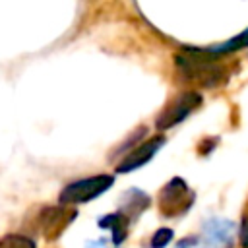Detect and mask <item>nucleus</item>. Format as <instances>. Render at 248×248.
Here are the masks:
<instances>
[{
	"mask_svg": "<svg viewBox=\"0 0 248 248\" xmlns=\"http://www.w3.org/2000/svg\"><path fill=\"white\" fill-rule=\"evenodd\" d=\"M176 66L184 78L203 85H215L223 78V68L217 66V62H213L211 54H207L205 50H188L184 54H178Z\"/></svg>",
	"mask_w": 248,
	"mask_h": 248,
	"instance_id": "f257e3e1",
	"label": "nucleus"
},
{
	"mask_svg": "<svg viewBox=\"0 0 248 248\" xmlns=\"http://www.w3.org/2000/svg\"><path fill=\"white\" fill-rule=\"evenodd\" d=\"M114 178L108 174H97V176H89V178H81L76 180L72 184H68L58 200L62 205H74V203H85L97 196H101L103 192H107L112 186Z\"/></svg>",
	"mask_w": 248,
	"mask_h": 248,
	"instance_id": "f03ea898",
	"label": "nucleus"
},
{
	"mask_svg": "<svg viewBox=\"0 0 248 248\" xmlns=\"http://www.w3.org/2000/svg\"><path fill=\"white\" fill-rule=\"evenodd\" d=\"M192 200H194V196H192L188 184L182 178H172L161 190L157 202H159V209L163 215L176 217V215H182L192 205Z\"/></svg>",
	"mask_w": 248,
	"mask_h": 248,
	"instance_id": "7ed1b4c3",
	"label": "nucleus"
},
{
	"mask_svg": "<svg viewBox=\"0 0 248 248\" xmlns=\"http://www.w3.org/2000/svg\"><path fill=\"white\" fill-rule=\"evenodd\" d=\"M200 105H202V95H200V93H194V91L182 93V95L176 97V99L163 110V114L157 118V128L167 130V128L176 126V124L182 122L188 114H192Z\"/></svg>",
	"mask_w": 248,
	"mask_h": 248,
	"instance_id": "20e7f679",
	"label": "nucleus"
},
{
	"mask_svg": "<svg viewBox=\"0 0 248 248\" xmlns=\"http://www.w3.org/2000/svg\"><path fill=\"white\" fill-rule=\"evenodd\" d=\"M76 217L74 209H68L66 205H54V207H46L41 211L39 215V227L41 232L45 234V238L54 240L62 234V231L72 223V219Z\"/></svg>",
	"mask_w": 248,
	"mask_h": 248,
	"instance_id": "39448f33",
	"label": "nucleus"
},
{
	"mask_svg": "<svg viewBox=\"0 0 248 248\" xmlns=\"http://www.w3.org/2000/svg\"><path fill=\"white\" fill-rule=\"evenodd\" d=\"M163 143H165V138H161V136L149 138L147 141H143L141 145H138L134 151H130V153L122 159V163L116 167V170H118V172H132V170L140 169L141 165H145V163L161 149Z\"/></svg>",
	"mask_w": 248,
	"mask_h": 248,
	"instance_id": "423d86ee",
	"label": "nucleus"
},
{
	"mask_svg": "<svg viewBox=\"0 0 248 248\" xmlns=\"http://www.w3.org/2000/svg\"><path fill=\"white\" fill-rule=\"evenodd\" d=\"M232 231H234V223L225 219H211L209 223H205V236L209 244L217 248H227L231 244Z\"/></svg>",
	"mask_w": 248,
	"mask_h": 248,
	"instance_id": "0eeeda50",
	"label": "nucleus"
},
{
	"mask_svg": "<svg viewBox=\"0 0 248 248\" xmlns=\"http://www.w3.org/2000/svg\"><path fill=\"white\" fill-rule=\"evenodd\" d=\"M101 227H108L112 231V242L118 244L126 238V215L122 213H114V215H107L105 219L99 221Z\"/></svg>",
	"mask_w": 248,
	"mask_h": 248,
	"instance_id": "6e6552de",
	"label": "nucleus"
},
{
	"mask_svg": "<svg viewBox=\"0 0 248 248\" xmlns=\"http://www.w3.org/2000/svg\"><path fill=\"white\" fill-rule=\"evenodd\" d=\"M248 46V29H244L240 35L232 37L231 41L219 45V46H213V48H207L205 52L211 54V56H217V54H223V52H231V50H238V48H244Z\"/></svg>",
	"mask_w": 248,
	"mask_h": 248,
	"instance_id": "1a4fd4ad",
	"label": "nucleus"
},
{
	"mask_svg": "<svg viewBox=\"0 0 248 248\" xmlns=\"http://www.w3.org/2000/svg\"><path fill=\"white\" fill-rule=\"evenodd\" d=\"M0 248H35V242L25 234H4L0 236Z\"/></svg>",
	"mask_w": 248,
	"mask_h": 248,
	"instance_id": "9d476101",
	"label": "nucleus"
},
{
	"mask_svg": "<svg viewBox=\"0 0 248 248\" xmlns=\"http://www.w3.org/2000/svg\"><path fill=\"white\" fill-rule=\"evenodd\" d=\"M172 238V231L170 229H159L153 236H151V248H165Z\"/></svg>",
	"mask_w": 248,
	"mask_h": 248,
	"instance_id": "9b49d317",
	"label": "nucleus"
},
{
	"mask_svg": "<svg viewBox=\"0 0 248 248\" xmlns=\"http://www.w3.org/2000/svg\"><path fill=\"white\" fill-rule=\"evenodd\" d=\"M240 244H242V248H248V215L240 227Z\"/></svg>",
	"mask_w": 248,
	"mask_h": 248,
	"instance_id": "f8f14e48",
	"label": "nucleus"
},
{
	"mask_svg": "<svg viewBox=\"0 0 248 248\" xmlns=\"http://www.w3.org/2000/svg\"><path fill=\"white\" fill-rule=\"evenodd\" d=\"M178 248H184V244H182V242H180V244H178Z\"/></svg>",
	"mask_w": 248,
	"mask_h": 248,
	"instance_id": "ddd939ff",
	"label": "nucleus"
}]
</instances>
